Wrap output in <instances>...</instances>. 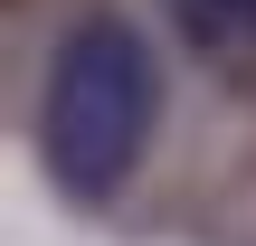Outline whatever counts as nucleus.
<instances>
[{"instance_id":"f03ea898","label":"nucleus","mask_w":256,"mask_h":246,"mask_svg":"<svg viewBox=\"0 0 256 246\" xmlns=\"http://www.w3.org/2000/svg\"><path fill=\"white\" fill-rule=\"evenodd\" d=\"M171 19L209 57H256V0H171Z\"/></svg>"},{"instance_id":"f257e3e1","label":"nucleus","mask_w":256,"mask_h":246,"mask_svg":"<svg viewBox=\"0 0 256 246\" xmlns=\"http://www.w3.org/2000/svg\"><path fill=\"white\" fill-rule=\"evenodd\" d=\"M152 123H162V66H152L142 28L114 19V9L76 19L57 38V57H48V85H38V161H48V180L66 199H86V209L114 199L133 180Z\"/></svg>"}]
</instances>
